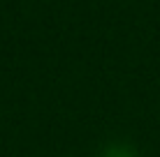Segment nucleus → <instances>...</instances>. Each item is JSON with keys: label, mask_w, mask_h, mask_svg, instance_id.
<instances>
[{"label": "nucleus", "mask_w": 160, "mask_h": 157, "mask_svg": "<svg viewBox=\"0 0 160 157\" xmlns=\"http://www.w3.org/2000/svg\"><path fill=\"white\" fill-rule=\"evenodd\" d=\"M102 157H135V153L128 145H112V148H107V153Z\"/></svg>", "instance_id": "f257e3e1"}]
</instances>
